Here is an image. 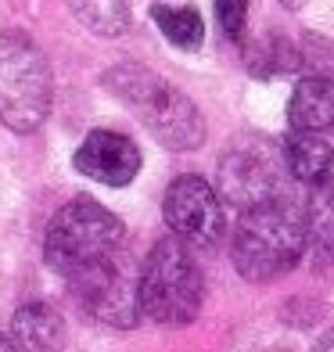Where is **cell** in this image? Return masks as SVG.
I'll use <instances>...</instances> for the list:
<instances>
[{
  "mask_svg": "<svg viewBox=\"0 0 334 352\" xmlns=\"http://www.w3.org/2000/svg\"><path fill=\"white\" fill-rule=\"evenodd\" d=\"M104 87L148 126V133L162 148L194 151L205 140V119L198 104L172 83H166L155 69L137 65V61H122V65L104 72Z\"/></svg>",
  "mask_w": 334,
  "mask_h": 352,
  "instance_id": "cell-1",
  "label": "cell"
},
{
  "mask_svg": "<svg viewBox=\"0 0 334 352\" xmlns=\"http://www.w3.org/2000/svg\"><path fill=\"white\" fill-rule=\"evenodd\" d=\"M234 266L252 284H269L298 266L306 252V219L288 201L245 209L234 230Z\"/></svg>",
  "mask_w": 334,
  "mask_h": 352,
  "instance_id": "cell-2",
  "label": "cell"
},
{
  "mask_svg": "<svg viewBox=\"0 0 334 352\" xmlns=\"http://www.w3.org/2000/svg\"><path fill=\"white\" fill-rule=\"evenodd\" d=\"M51 101L54 76L40 43L22 29L0 33V122L14 133H33L51 116Z\"/></svg>",
  "mask_w": 334,
  "mask_h": 352,
  "instance_id": "cell-3",
  "label": "cell"
},
{
  "mask_svg": "<svg viewBox=\"0 0 334 352\" xmlns=\"http://www.w3.org/2000/svg\"><path fill=\"white\" fill-rule=\"evenodd\" d=\"M201 298L205 277L190 245L177 234L162 237L140 270V313L151 316L155 324L180 327L201 313Z\"/></svg>",
  "mask_w": 334,
  "mask_h": 352,
  "instance_id": "cell-4",
  "label": "cell"
},
{
  "mask_svg": "<svg viewBox=\"0 0 334 352\" xmlns=\"http://www.w3.org/2000/svg\"><path fill=\"white\" fill-rule=\"evenodd\" d=\"M288 184V162L284 148L266 137H241L219 155L216 166V195L223 205L234 209H256L284 198Z\"/></svg>",
  "mask_w": 334,
  "mask_h": 352,
  "instance_id": "cell-5",
  "label": "cell"
},
{
  "mask_svg": "<svg viewBox=\"0 0 334 352\" xmlns=\"http://www.w3.org/2000/svg\"><path fill=\"white\" fill-rule=\"evenodd\" d=\"M119 245H122V219L98 201L76 198L54 212L51 227H47L43 252L47 263L69 277L72 270L119 252Z\"/></svg>",
  "mask_w": 334,
  "mask_h": 352,
  "instance_id": "cell-6",
  "label": "cell"
},
{
  "mask_svg": "<svg viewBox=\"0 0 334 352\" xmlns=\"http://www.w3.org/2000/svg\"><path fill=\"white\" fill-rule=\"evenodd\" d=\"M69 287L76 302L93 320L108 327H137L140 324V277H133L126 263L115 259V252L104 259H93L69 274Z\"/></svg>",
  "mask_w": 334,
  "mask_h": 352,
  "instance_id": "cell-7",
  "label": "cell"
},
{
  "mask_svg": "<svg viewBox=\"0 0 334 352\" xmlns=\"http://www.w3.org/2000/svg\"><path fill=\"white\" fill-rule=\"evenodd\" d=\"M162 216L169 223V230L194 248H212L227 234V216H223L219 195L194 173L177 176L169 184L166 201H162Z\"/></svg>",
  "mask_w": 334,
  "mask_h": 352,
  "instance_id": "cell-8",
  "label": "cell"
},
{
  "mask_svg": "<svg viewBox=\"0 0 334 352\" xmlns=\"http://www.w3.org/2000/svg\"><path fill=\"white\" fill-rule=\"evenodd\" d=\"M140 148L133 137L126 133H115V130H93L87 133V140L76 148L72 155V166L90 176V180H98L104 187H126L137 180L140 173Z\"/></svg>",
  "mask_w": 334,
  "mask_h": 352,
  "instance_id": "cell-9",
  "label": "cell"
},
{
  "mask_svg": "<svg viewBox=\"0 0 334 352\" xmlns=\"http://www.w3.org/2000/svg\"><path fill=\"white\" fill-rule=\"evenodd\" d=\"M11 342L22 352H61L65 349V316L47 302H25L11 316Z\"/></svg>",
  "mask_w": 334,
  "mask_h": 352,
  "instance_id": "cell-10",
  "label": "cell"
},
{
  "mask_svg": "<svg viewBox=\"0 0 334 352\" xmlns=\"http://www.w3.org/2000/svg\"><path fill=\"white\" fill-rule=\"evenodd\" d=\"M288 122L302 133H324L334 126V79L306 76L288 101Z\"/></svg>",
  "mask_w": 334,
  "mask_h": 352,
  "instance_id": "cell-11",
  "label": "cell"
},
{
  "mask_svg": "<svg viewBox=\"0 0 334 352\" xmlns=\"http://www.w3.org/2000/svg\"><path fill=\"white\" fill-rule=\"evenodd\" d=\"M241 47H245V69L256 79H280L302 69L298 47L280 33H263L256 40H245Z\"/></svg>",
  "mask_w": 334,
  "mask_h": 352,
  "instance_id": "cell-12",
  "label": "cell"
},
{
  "mask_svg": "<svg viewBox=\"0 0 334 352\" xmlns=\"http://www.w3.org/2000/svg\"><path fill=\"white\" fill-rule=\"evenodd\" d=\"M284 162H288V173L302 184H316L320 176H327L331 162H334V151L324 137L316 133H302L295 130L284 144Z\"/></svg>",
  "mask_w": 334,
  "mask_h": 352,
  "instance_id": "cell-13",
  "label": "cell"
},
{
  "mask_svg": "<svg viewBox=\"0 0 334 352\" xmlns=\"http://www.w3.org/2000/svg\"><path fill=\"white\" fill-rule=\"evenodd\" d=\"M306 237L313 248L334 259V176H320L306 205Z\"/></svg>",
  "mask_w": 334,
  "mask_h": 352,
  "instance_id": "cell-14",
  "label": "cell"
},
{
  "mask_svg": "<svg viewBox=\"0 0 334 352\" xmlns=\"http://www.w3.org/2000/svg\"><path fill=\"white\" fill-rule=\"evenodd\" d=\"M155 25L162 29V36L180 47V51H198L205 40V22L198 8H172V4H155L151 8Z\"/></svg>",
  "mask_w": 334,
  "mask_h": 352,
  "instance_id": "cell-15",
  "label": "cell"
},
{
  "mask_svg": "<svg viewBox=\"0 0 334 352\" xmlns=\"http://www.w3.org/2000/svg\"><path fill=\"white\" fill-rule=\"evenodd\" d=\"M69 11L79 25L98 36H122L130 29V4L126 0H69Z\"/></svg>",
  "mask_w": 334,
  "mask_h": 352,
  "instance_id": "cell-16",
  "label": "cell"
},
{
  "mask_svg": "<svg viewBox=\"0 0 334 352\" xmlns=\"http://www.w3.org/2000/svg\"><path fill=\"white\" fill-rule=\"evenodd\" d=\"M248 11H252V0H216V19H219L223 36L234 43H245Z\"/></svg>",
  "mask_w": 334,
  "mask_h": 352,
  "instance_id": "cell-17",
  "label": "cell"
},
{
  "mask_svg": "<svg viewBox=\"0 0 334 352\" xmlns=\"http://www.w3.org/2000/svg\"><path fill=\"white\" fill-rule=\"evenodd\" d=\"M302 65H309L313 76H327L334 79V43L324 36H306V47H302Z\"/></svg>",
  "mask_w": 334,
  "mask_h": 352,
  "instance_id": "cell-18",
  "label": "cell"
},
{
  "mask_svg": "<svg viewBox=\"0 0 334 352\" xmlns=\"http://www.w3.org/2000/svg\"><path fill=\"white\" fill-rule=\"evenodd\" d=\"M316 352H334V331H327V334H324L320 345H316Z\"/></svg>",
  "mask_w": 334,
  "mask_h": 352,
  "instance_id": "cell-19",
  "label": "cell"
},
{
  "mask_svg": "<svg viewBox=\"0 0 334 352\" xmlns=\"http://www.w3.org/2000/svg\"><path fill=\"white\" fill-rule=\"evenodd\" d=\"M0 352H22L19 345H14L11 338H0Z\"/></svg>",
  "mask_w": 334,
  "mask_h": 352,
  "instance_id": "cell-20",
  "label": "cell"
},
{
  "mask_svg": "<svg viewBox=\"0 0 334 352\" xmlns=\"http://www.w3.org/2000/svg\"><path fill=\"white\" fill-rule=\"evenodd\" d=\"M280 4H284V8H291V11H298V8H306L309 0H280Z\"/></svg>",
  "mask_w": 334,
  "mask_h": 352,
  "instance_id": "cell-21",
  "label": "cell"
}]
</instances>
